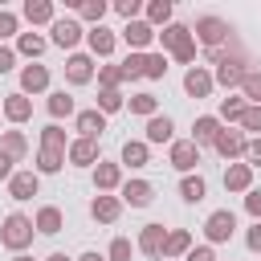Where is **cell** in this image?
Wrapping results in <instances>:
<instances>
[{
	"label": "cell",
	"instance_id": "obj_1",
	"mask_svg": "<svg viewBox=\"0 0 261 261\" xmlns=\"http://www.w3.org/2000/svg\"><path fill=\"white\" fill-rule=\"evenodd\" d=\"M33 232H37V224H33L29 216L12 212V216L4 220V228H0V245H4V249H12V253H20V249L33 241Z\"/></svg>",
	"mask_w": 261,
	"mask_h": 261
},
{
	"label": "cell",
	"instance_id": "obj_2",
	"mask_svg": "<svg viewBox=\"0 0 261 261\" xmlns=\"http://www.w3.org/2000/svg\"><path fill=\"white\" fill-rule=\"evenodd\" d=\"M192 37H196V45H204V49L212 53V49L228 37V24H224L220 16H200V20H196V29H192Z\"/></svg>",
	"mask_w": 261,
	"mask_h": 261
},
{
	"label": "cell",
	"instance_id": "obj_3",
	"mask_svg": "<svg viewBox=\"0 0 261 261\" xmlns=\"http://www.w3.org/2000/svg\"><path fill=\"white\" fill-rule=\"evenodd\" d=\"M232 228H237V216H232L228 208H216V212L204 220V232H208V241H212V245L228 241V237H232Z\"/></svg>",
	"mask_w": 261,
	"mask_h": 261
},
{
	"label": "cell",
	"instance_id": "obj_4",
	"mask_svg": "<svg viewBox=\"0 0 261 261\" xmlns=\"http://www.w3.org/2000/svg\"><path fill=\"white\" fill-rule=\"evenodd\" d=\"M245 65H241V57H220L216 61V73H212V82L216 86H224V90H232V86H241L245 82Z\"/></svg>",
	"mask_w": 261,
	"mask_h": 261
},
{
	"label": "cell",
	"instance_id": "obj_5",
	"mask_svg": "<svg viewBox=\"0 0 261 261\" xmlns=\"http://www.w3.org/2000/svg\"><path fill=\"white\" fill-rule=\"evenodd\" d=\"M41 192V175L37 171H16L12 179H8V196L12 200H33Z\"/></svg>",
	"mask_w": 261,
	"mask_h": 261
},
{
	"label": "cell",
	"instance_id": "obj_6",
	"mask_svg": "<svg viewBox=\"0 0 261 261\" xmlns=\"http://www.w3.org/2000/svg\"><path fill=\"white\" fill-rule=\"evenodd\" d=\"M118 200H122V204H130V208H147V204L155 200V188H151L147 179H126Z\"/></svg>",
	"mask_w": 261,
	"mask_h": 261
},
{
	"label": "cell",
	"instance_id": "obj_7",
	"mask_svg": "<svg viewBox=\"0 0 261 261\" xmlns=\"http://www.w3.org/2000/svg\"><path fill=\"white\" fill-rule=\"evenodd\" d=\"M139 249H143L147 257H163V249H167V228H163V224H143Z\"/></svg>",
	"mask_w": 261,
	"mask_h": 261
},
{
	"label": "cell",
	"instance_id": "obj_8",
	"mask_svg": "<svg viewBox=\"0 0 261 261\" xmlns=\"http://www.w3.org/2000/svg\"><path fill=\"white\" fill-rule=\"evenodd\" d=\"M155 37H159V33H155V29L147 24V20H130V24L122 29V41H126V45H130L135 53H143V49H147V45H151Z\"/></svg>",
	"mask_w": 261,
	"mask_h": 261
},
{
	"label": "cell",
	"instance_id": "obj_9",
	"mask_svg": "<svg viewBox=\"0 0 261 261\" xmlns=\"http://www.w3.org/2000/svg\"><path fill=\"white\" fill-rule=\"evenodd\" d=\"M220 130H224V126H220L216 114H200V118L192 122V143H196V147H208V143H216Z\"/></svg>",
	"mask_w": 261,
	"mask_h": 261
},
{
	"label": "cell",
	"instance_id": "obj_10",
	"mask_svg": "<svg viewBox=\"0 0 261 261\" xmlns=\"http://www.w3.org/2000/svg\"><path fill=\"white\" fill-rule=\"evenodd\" d=\"M196 163H200V147H196L192 139L171 143V167H175V171H192Z\"/></svg>",
	"mask_w": 261,
	"mask_h": 261
},
{
	"label": "cell",
	"instance_id": "obj_11",
	"mask_svg": "<svg viewBox=\"0 0 261 261\" xmlns=\"http://www.w3.org/2000/svg\"><path fill=\"white\" fill-rule=\"evenodd\" d=\"M118 212H122V200H118V196H106V192H98V196H94V204H90V216H94V220H102V224H114V220H118Z\"/></svg>",
	"mask_w": 261,
	"mask_h": 261
},
{
	"label": "cell",
	"instance_id": "obj_12",
	"mask_svg": "<svg viewBox=\"0 0 261 261\" xmlns=\"http://www.w3.org/2000/svg\"><path fill=\"white\" fill-rule=\"evenodd\" d=\"M82 37H86V33H82V24H77V20H69V16L53 20V45H61V49H73Z\"/></svg>",
	"mask_w": 261,
	"mask_h": 261
},
{
	"label": "cell",
	"instance_id": "obj_13",
	"mask_svg": "<svg viewBox=\"0 0 261 261\" xmlns=\"http://www.w3.org/2000/svg\"><path fill=\"white\" fill-rule=\"evenodd\" d=\"M65 77H69L73 86H86V82L94 77V57H86V53H69V61H65Z\"/></svg>",
	"mask_w": 261,
	"mask_h": 261
},
{
	"label": "cell",
	"instance_id": "obj_14",
	"mask_svg": "<svg viewBox=\"0 0 261 261\" xmlns=\"http://www.w3.org/2000/svg\"><path fill=\"white\" fill-rule=\"evenodd\" d=\"M212 86H216V82H212V73H208V69H200V65H192V69L184 73V90H188L192 98H208V94H212Z\"/></svg>",
	"mask_w": 261,
	"mask_h": 261
},
{
	"label": "cell",
	"instance_id": "obj_15",
	"mask_svg": "<svg viewBox=\"0 0 261 261\" xmlns=\"http://www.w3.org/2000/svg\"><path fill=\"white\" fill-rule=\"evenodd\" d=\"M224 188L228 192H253V167L249 163H228L224 167Z\"/></svg>",
	"mask_w": 261,
	"mask_h": 261
},
{
	"label": "cell",
	"instance_id": "obj_16",
	"mask_svg": "<svg viewBox=\"0 0 261 261\" xmlns=\"http://www.w3.org/2000/svg\"><path fill=\"white\" fill-rule=\"evenodd\" d=\"M73 126L82 130V139H98V135L106 130V114H102L98 106H94V110H82V114L73 118Z\"/></svg>",
	"mask_w": 261,
	"mask_h": 261
},
{
	"label": "cell",
	"instance_id": "obj_17",
	"mask_svg": "<svg viewBox=\"0 0 261 261\" xmlns=\"http://www.w3.org/2000/svg\"><path fill=\"white\" fill-rule=\"evenodd\" d=\"M245 143H249V139H245L241 130H220L212 147H216V155H224V159H237V155H245Z\"/></svg>",
	"mask_w": 261,
	"mask_h": 261
},
{
	"label": "cell",
	"instance_id": "obj_18",
	"mask_svg": "<svg viewBox=\"0 0 261 261\" xmlns=\"http://www.w3.org/2000/svg\"><path fill=\"white\" fill-rule=\"evenodd\" d=\"M94 188H98V192H114V188H122V167L98 159V167H94Z\"/></svg>",
	"mask_w": 261,
	"mask_h": 261
},
{
	"label": "cell",
	"instance_id": "obj_19",
	"mask_svg": "<svg viewBox=\"0 0 261 261\" xmlns=\"http://www.w3.org/2000/svg\"><path fill=\"white\" fill-rule=\"evenodd\" d=\"M49 86V69L45 65H24L20 69V94H41Z\"/></svg>",
	"mask_w": 261,
	"mask_h": 261
},
{
	"label": "cell",
	"instance_id": "obj_20",
	"mask_svg": "<svg viewBox=\"0 0 261 261\" xmlns=\"http://www.w3.org/2000/svg\"><path fill=\"white\" fill-rule=\"evenodd\" d=\"M86 41H90V53H94V57H110V53H114V33L102 29V24H94V29L86 33Z\"/></svg>",
	"mask_w": 261,
	"mask_h": 261
},
{
	"label": "cell",
	"instance_id": "obj_21",
	"mask_svg": "<svg viewBox=\"0 0 261 261\" xmlns=\"http://www.w3.org/2000/svg\"><path fill=\"white\" fill-rule=\"evenodd\" d=\"M94 159H98V139H73V143H69V163L90 167Z\"/></svg>",
	"mask_w": 261,
	"mask_h": 261
},
{
	"label": "cell",
	"instance_id": "obj_22",
	"mask_svg": "<svg viewBox=\"0 0 261 261\" xmlns=\"http://www.w3.org/2000/svg\"><path fill=\"white\" fill-rule=\"evenodd\" d=\"M122 163H126V167H147V163H151L147 139H126V143H122Z\"/></svg>",
	"mask_w": 261,
	"mask_h": 261
},
{
	"label": "cell",
	"instance_id": "obj_23",
	"mask_svg": "<svg viewBox=\"0 0 261 261\" xmlns=\"http://www.w3.org/2000/svg\"><path fill=\"white\" fill-rule=\"evenodd\" d=\"M0 106H4V114H8L12 122H24V118L33 114V102H29V94H20V90H16V94H8Z\"/></svg>",
	"mask_w": 261,
	"mask_h": 261
},
{
	"label": "cell",
	"instance_id": "obj_24",
	"mask_svg": "<svg viewBox=\"0 0 261 261\" xmlns=\"http://www.w3.org/2000/svg\"><path fill=\"white\" fill-rule=\"evenodd\" d=\"M188 253H192V232H188V228H171V232H167L163 261H167V257H188Z\"/></svg>",
	"mask_w": 261,
	"mask_h": 261
},
{
	"label": "cell",
	"instance_id": "obj_25",
	"mask_svg": "<svg viewBox=\"0 0 261 261\" xmlns=\"http://www.w3.org/2000/svg\"><path fill=\"white\" fill-rule=\"evenodd\" d=\"M24 20L29 24H53V4L49 0H24Z\"/></svg>",
	"mask_w": 261,
	"mask_h": 261
},
{
	"label": "cell",
	"instance_id": "obj_26",
	"mask_svg": "<svg viewBox=\"0 0 261 261\" xmlns=\"http://www.w3.org/2000/svg\"><path fill=\"white\" fill-rule=\"evenodd\" d=\"M33 224H37V232H45V237H53V232H61V224H65V220H61V208H53V204H45V208L37 212V220H33Z\"/></svg>",
	"mask_w": 261,
	"mask_h": 261
},
{
	"label": "cell",
	"instance_id": "obj_27",
	"mask_svg": "<svg viewBox=\"0 0 261 261\" xmlns=\"http://www.w3.org/2000/svg\"><path fill=\"white\" fill-rule=\"evenodd\" d=\"M171 118L167 114H155V118H147V143H167L171 139Z\"/></svg>",
	"mask_w": 261,
	"mask_h": 261
},
{
	"label": "cell",
	"instance_id": "obj_28",
	"mask_svg": "<svg viewBox=\"0 0 261 261\" xmlns=\"http://www.w3.org/2000/svg\"><path fill=\"white\" fill-rule=\"evenodd\" d=\"M61 163H65V151L41 147V155H37V175H53V171H61Z\"/></svg>",
	"mask_w": 261,
	"mask_h": 261
},
{
	"label": "cell",
	"instance_id": "obj_29",
	"mask_svg": "<svg viewBox=\"0 0 261 261\" xmlns=\"http://www.w3.org/2000/svg\"><path fill=\"white\" fill-rule=\"evenodd\" d=\"M159 41H163V49H179L184 41H192V29H188V24H175V20H171V24H167V29L159 33Z\"/></svg>",
	"mask_w": 261,
	"mask_h": 261
},
{
	"label": "cell",
	"instance_id": "obj_30",
	"mask_svg": "<svg viewBox=\"0 0 261 261\" xmlns=\"http://www.w3.org/2000/svg\"><path fill=\"white\" fill-rule=\"evenodd\" d=\"M0 151H4L8 159H24L29 143H24V135H20V130H4V139H0Z\"/></svg>",
	"mask_w": 261,
	"mask_h": 261
},
{
	"label": "cell",
	"instance_id": "obj_31",
	"mask_svg": "<svg viewBox=\"0 0 261 261\" xmlns=\"http://www.w3.org/2000/svg\"><path fill=\"white\" fill-rule=\"evenodd\" d=\"M204 192H208V184H204L200 175H184V179H179V196H184L188 204H200Z\"/></svg>",
	"mask_w": 261,
	"mask_h": 261
},
{
	"label": "cell",
	"instance_id": "obj_32",
	"mask_svg": "<svg viewBox=\"0 0 261 261\" xmlns=\"http://www.w3.org/2000/svg\"><path fill=\"white\" fill-rule=\"evenodd\" d=\"M69 8H77L94 24H102V16H106V0H69Z\"/></svg>",
	"mask_w": 261,
	"mask_h": 261
},
{
	"label": "cell",
	"instance_id": "obj_33",
	"mask_svg": "<svg viewBox=\"0 0 261 261\" xmlns=\"http://www.w3.org/2000/svg\"><path fill=\"white\" fill-rule=\"evenodd\" d=\"M147 24H151V29H155V24L167 29V24H171V0H151V4H147Z\"/></svg>",
	"mask_w": 261,
	"mask_h": 261
},
{
	"label": "cell",
	"instance_id": "obj_34",
	"mask_svg": "<svg viewBox=\"0 0 261 261\" xmlns=\"http://www.w3.org/2000/svg\"><path fill=\"white\" fill-rule=\"evenodd\" d=\"M49 114H53V118H69V114H73V98H69L65 90H53V94H49Z\"/></svg>",
	"mask_w": 261,
	"mask_h": 261
},
{
	"label": "cell",
	"instance_id": "obj_35",
	"mask_svg": "<svg viewBox=\"0 0 261 261\" xmlns=\"http://www.w3.org/2000/svg\"><path fill=\"white\" fill-rule=\"evenodd\" d=\"M130 114H143V118H155V106H159V98L155 94H130Z\"/></svg>",
	"mask_w": 261,
	"mask_h": 261
},
{
	"label": "cell",
	"instance_id": "obj_36",
	"mask_svg": "<svg viewBox=\"0 0 261 261\" xmlns=\"http://www.w3.org/2000/svg\"><path fill=\"white\" fill-rule=\"evenodd\" d=\"M16 53H24V57H41V53H45V41H41L37 33H20V41H16Z\"/></svg>",
	"mask_w": 261,
	"mask_h": 261
},
{
	"label": "cell",
	"instance_id": "obj_37",
	"mask_svg": "<svg viewBox=\"0 0 261 261\" xmlns=\"http://www.w3.org/2000/svg\"><path fill=\"white\" fill-rule=\"evenodd\" d=\"M143 65H147V53H130L118 69H122V82H135V77H143Z\"/></svg>",
	"mask_w": 261,
	"mask_h": 261
},
{
	"label": "cell",
	"instance_id": "obj_38",
	"mask_svg": "<svg viewBox=\"0 0 261 261\" xmlns=\"http://www.w3.org/2000/svg\"><path fill=\"white\" fill-rule=\"evenodd\" d=\"M245 110H249L245 98H224V102H220V118H228V122H241Z\"/></svg>",
	"mask_w": 261,
	"mask_h": 261
},
{
	"label": "cell",
	"instance_id": "obj_39",
	"mask_svg": "<svg viewBox=\"0 0 261 261\" xmlns=\"http://www.w3.org/2000/svg\"><path fill=\"white\" fill-rule=\"evenodd\" d=\"M241 94H245V102H249V106H261V73H245Z\"/></svg>",
	"mask_w": 261,
	"mask_h": 261
},
{
	"label": "cell",
	"instance_id": "obj_40",
	"mask_svg": "<svg viewBox=\"0 0 261 261\" xmlns=\"http://www.w3.org/2000/svg\"><path fill=\"white\" fill-rule=\"evenodd\" d=\"M122 106H126V98H122L118 90H102V94H98V110H102V114H114V110H122Z\"/></svg>",
	"mask_w": 261,
	"mask_h": 261
},
{
	"label": "cell",
	"instance_id": "obj_41",
	"mask_svg": "<svg viewBox=\"0 0 261 261\" xmlns=\"http://www.w3.org/2000/svg\"><path fill=\"white\" fill-rule=\"evenodd\" d=\"M41 147H53V151H65V130H61L57 122H49V126L41 130Z\"/></svg>",
	"mask_w": 261,
	"mask_h": 261
},
{
	"label": "cell",
	"instance_id": "obj_42",
	"mask_svg": "<svg viewBox=\"0 0 261 261\" xmlns=\"http://www.w3.org/2000/svg\"><path fill=\"white\" fill-rule=\"evenodd\" d=\"M163 73H167V57H163V53H147L143 77H151V82H155V77H163Z\"/></svg>",
	"mask_w": 261,
	"mask_h": 261
},
{
	"label": "cell",
	"instance_id": "obj_43",
	"mask_svg": "<svg viewBox=\"0 0 261 261\" xmlns=\"http://www.w3.org/2000/svg\"><path fill=\"white\" fill-rule=\"evenodd\" d=\"M98 82H102V90H118L122 69H118V65H102V69H98Z\"/></svg>",
	"mask_w": 261,
	"mask_h": 261
},
{
	"label": "cell",
	"instance_id": "obj_44",
	"mask_svg": "<svg viewBox=\"0 0 261 261\" xmlns=\"http://www.w3.org/2000/svg\"><path fill=\"white\" fill-rule=\"evenodd\" d=\"M114 12H118V16L126 20V24H130V20H135V16L143 12V4H139V0H114Z\"/></svg>",
	"mask_w": 261,
	"mask_h": 261
},
{
	"label": "cell",
	"instance_id": "obj_45",
	"mask_svg": "<svg viewBox=\"0 0 261 261\" xmlns=\"http://www.w3.org/2000/svg\"><path fill=\"white\" fill-rule=\"evenodd\" d=\"M130 253H135V249H130L126 237H114V241H110V261H130Z\"/></svg>",
	"mask_w": 261,
	"mask_h": 261
},
{
	"label": "cell",
	"instance_id": "obj_46",
	"mask_svg": "<svg viewBox=\"0 0 261 261\" xmlns=\"http://www.w3.org/2000/svg\"><path fill=\"white\" fill-rule=\"evenodd\" d=\"M241 126H245V130H253V135L261 139V106H249V110H245V118H241Z\"/></svg>",
	"mask_w": 261,
	"mask_h": 261
},
{
	"label": "cell",
	"instance_id": "obj_47",
	"mask_svg": "<svg viewBox=\"0 0 261 261\" xmlns=\"http://www.w3.org/2000/svg\"><path fill=\"white\" fill-rule=\"evenodd\" d=\"M171 57H175L179 65H188V61H196V37H192V41H184L179 49H171Z\"/></svg>",
	"mask_w": 261,
	"mask_h": 261
},
{
	"label": "cell",
	"instance_id": "obj_48",
	"mask_svg": "<svg viewBox=\"0 0 261 261\" xmlns=\"http://www.w3.org/2000/svg\"><path fill=\"white\" fill-rule=\"evenodd\" d=\"M245 163L249 167H261V139H249L245 143Z\"/></svg>",
	"mask_w": 261,
	"mask_h": 261
},
{
	"label": "cell",
	"instance_id": "obj_49",
	"mask_svg": "<svg viewBox=\"0 0 261 261\" xmlns=\"http://www.w3.org/2000/svg\"><path fill=\"white\" fill-rule=\"evenodd\" d=\"M245 212H249L253 220H261V192H257V188L245 192Z\"/></svg>",
	"mask_w": 261,
	"mask_h": 261
},
{
	"label": "cell",
	"instance_id": "obj_50",
	"mask_svg": "<svg viewBox=\"0 0 261 261\" xmlns=\"http://www.w3.org/2000/svg\"><path fill=\"white\" fill-rule=\"evenodd\" d=\"M12 33H16V12L0 8V37H12Z\"/></svg>",
	"mask_w": 261,
	"mask_h": 261
},
{
	"label": "cell",
	"instance_id": "obj_51",
	"mask_svg": "<svg viewBox=\"0 0 261 261\" xmlns=\"http://www.w3.org/2000/svg\"><path fill=\"white\" fill-rule=\"evenodd\" d=\"M184 261H216V253H212L208 245H200V249H192V253H188Z\"/></svg>",
	"mask_w": 261,
	"mask_h": 261
},
{
	"label": "cell",
	"instance_id": "obj_52",
	"mask_svg": "<svg viewBox=\"0 0 261 261\" xmlns=\"http://www.w3.org/2000/svg\"><path fill=\"white\" fill-rule=\"evenodd\" d=\"M245 245H249L253 253H261V220H257V224L249 228V237H245Z\"/></svg>",
	"mask_w": 261,
	"mask_h": 261
},
{
	"label": "cell",
	"instance_id": "obj_53",
	"mask_svg": "<svg viewBox=\"0 0 261 261\" xmlns=\"http://www.w3.org/2000/svg\"><path fill=\"white\" fill-rule=\"evenodd\" d=\"M12 65H16V53H12V49H4V45H0V73H8V69H12Z\"/></svg>",
	"mask_w": 261,
	"mask_h": 261
},
{
	"label": "cell",
	"instance_id": "obj_54",
	"mask_svg": "<svg viewBox=\"0 0 261 261\" xmlns=\"http://www.w3.org/2000/svg\"><path fill=\"white\" fill-rule=\"evenodd\" d=\"M12 163H16V159H8V155L0 151V179H12V175H16V171H12Z\"/></svg>",
	"mask_w": 261,
	"mask_h": 261
},
{
	"label": "cell",
	"instance_id": "obj_55",
	"mask_svg": "<svg viewBox=\"0 0 261 261\" xmlns=\"http://www.w3.org/2000/svg\"><path fill=\"white\" fill-rule=\"evenodd\" d=\"M77 261H106V257H102V253H94V249H90V253H82V257H77Z\"/></svg>",
	"mask_w": 261,
	"mask_h": 261
},
{
	"label": "cell",
	"instance_id": "obj_56",
	"mask_svg": "<svg viewBox=\"0 0 261 261\" xmlns=\"http://www.w3.org/2000/svg\"><path fill=\"white\" fill-rule=\"evenodd\" d=\"M45 261H69V257H65V253H49Z\"/></svg>",
	"mask_w": 261,
	"mask_h": 261
},
{
	"label": "cell",
	"instance_id": "obj_57",
	"mask_svg": "<svg viewBox=\"0 0 261 261\" xmlns=\"http://www.w3.org/2000/svg\"><path fill=\"white\" fill-rule=\"evenodd\" d=\"M12 261H33V257H24V253H16V257H12Z\"/></svg>",
	"mask_w": 261,
	"mask_h": 261
},
{
	"label": "cell",
	"instance_id": "obj_58",
	"mask_svg": "<svg viewBox=\"0 0 261 261\" xmlns=\"http://www.w3.org/2000/svg\"><path fill=\"white\" fill-rule=\"evenodd\" d=\"M0 110H4V106H0Z\"/></svg>",
	"mask_w": 261,
	"mask_h": 261
}]
</instances>
